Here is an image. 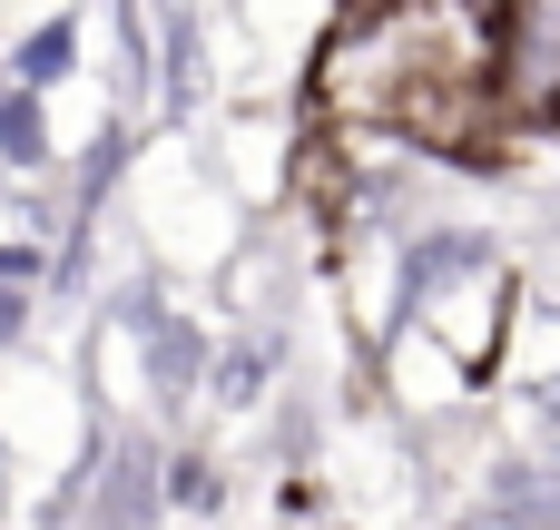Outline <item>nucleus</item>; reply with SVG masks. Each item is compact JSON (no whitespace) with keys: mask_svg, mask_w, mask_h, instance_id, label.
Returning a JSON list of instances; mask_svg holds the SVG:
<instances>
[{"mask_svg":"<svg viewBox=\"0 0 560 530\" xmlns=\"http://www.w3.org/2000/svg\"><path fill=\"white\" fill-rule=\"evenodd\" d=\"M492 108L560 118V0H492Z\"/></svg>","mask_w":560,"mask_h":530,"instance_id":"f257e3e1","label":"nucleus"}]
</instances>
